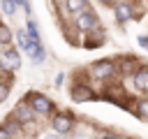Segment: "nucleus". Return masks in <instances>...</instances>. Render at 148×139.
I'll return each mask as SVG.
<instances>
[{
    "label": "nucleus",
    "instance_id": "obj_21",
    "mask_svg": "<svg viewBox=\"0 0 148 139\" xmlns=\"http://www.w3.org/2000/svg\"><path fill=\"white\" fill-rule=\"evenodd\" d=\"M99 139H120V137H116V134H104V137H99Z\"/></svg>",
    "mask_w": 148,
    "mask_h": 139
},
{
    "label": "nucleus",
    "instance_id": "obj_7",
    "mask_svg": "<svg viewBox=\"0 0 148 139\" xmlns=\"http://www.w3.org/2000/svg\"><path fill=\"white\" fill-rule=\"evenodd\" d=\"M51 125H53V130H56L58 134H67V132L72 130V125H74V118H72L69 114H56L53 120H51Z\"/></svg>",
    "mask_w": 148,
    "mask_h": 139
},
{
    "label": "nucleus",
    "instance_id": "obj_8",
    "mask_svg": "<svg viewBox=\"0 0 148 139\" xmlns=\"http://www.w3.org/2000/svg\"><path fill=\"white\" fill-rule=\"evenodd\" d=\"M132 83H134V90H136V93L148 95V67H139V70H134V74H132Z\"/></svg>",
    "mask_w": 148,
    "mask_h": 139
},
{
    "label": "nucleus",
    "instance_id": "obj_15",
    "mask_svg": "<svg viewBox=\"0 0 148 139\" xmlns=\"http://www.w3.org/2000/svg\"><path fill=\"white\" fill-rule=\"evenodd\" d=\"M16 39H18V46L23 49V51H28V46H30V37H28V30H18L16 32Z\"/></svg>",
    "mask_w": 148,
    "mask_h": 139
},
{
    "label": "nucleus",
    "instance_id": "obj_14",
    "mask_svg": "<svg viewBox=\"0 0 148 139\" xmlns=\"http://www.w3.org/2000/svg\"><path fill=\"white\" fill-rule=\"evenodd\" d=\"M25 30H28V37H30L32 42H39V28H37V23H35V21H30V19H28Z\"/></svg>",
    "mask_w": 148,
    "mask_h": 139
},
{
    "label": "nucleus",
    "instance_id": "obj_1",
    "mask_svg": "<svg viewBox=\"0 0 148 139\" xmlns=\"http://www.w3.org/2000/svg\"><path fill=\"white\" fill-rule=\"evenodd\" d=\"M74 25H76L81 32H90V30H95V28H97V14H95L92 9H83V12L76 14Z\"/></svg>",
    "mask_w": 148,
    "mask_h": 139
},
{
    "label": "nucleus",
    "instance_id": "obj_17",
    "mask_svg": "<svg viewBox=\"0 0 148 139\" xmlns=\"http://www.w3.org/2000/svg\"><path fill=\"white\" fill-rule=\"evenodd\" d=\"M12 37H14V35H12V30H9L7 25H2V23H0V44H9V42H12Z\"/></svg>",
    "mask_w": 148,
    "mask_h": 139
},
{
    "label": "nucleus",
    "instance_id": "obj_11",
    "mask_svg": "<svg viewBox=\"0 0 148 139\" xmlns=\"http://www.w3.org/2000/svg\"><path fill=\"white\" fill-rule=\"evenodd\" d=\"M65 7L69 14H79V12L88 9V0H65Z\"/></svg>",
    "mask_w": 148,
    "mask_h": 139
},
{
    "label": "nucleus",
    "instance_id": "obj_22",
    "mask_svg": "<svg viewBox=\"0 0 148 139\" xmlns=\"http://www.w3.org/2000/svg\"><path fill=\"white\" fill-rule=\"evenodd\" d=\"M99 2H104V5H111V2H113V0H99Z\"/></svg>",
    "mask_w": 148,
    "mask_h": 139
},
{
    "label": "nucleus",
    "instance_id": "obj_19",
    "mask_svg": "<svg viewBox=\"0 0 148 139\" xmlns=\"http://www.w3.org/2000/svg\"><path fill=\"white\" fill-rule=\"evenodd\" d=\"M0 139H12V130L9 127H0Z\"/></svg>",
    "mask_w": 148,
    "mask_h": 139
},
{
    "label": "nucleus",
    "instance_id": "obj_3",
    "mask_svg": "<svg viewBox=\"0 0 148 139\" xmlns=\"http://www.w3.org/2000/svg\"><path fill=\"white\" fill-rule=\"evenodd\" d=\"M14 118L18 120V125L32 127V125H35V109H32L28 102H21V104L14 107Z\"/></svg>",
    "mask_w": 148,
    "mask_h": 139
},
{
    "label": "nucleus",
    "instance_id": "obj_9",
    "mask_svg": "<svg viewBox=\"0 0 148 139\" xmlns=\"http://www.w3.org/2000/svg\"><path fill=\"white\" fill-rule=\"evenodd\" d=\"M113 14H116V21H118V23H125V21L132 19L134 12H132V5H130V2H116Z\"/></svg>",
    "mask_w": 148,
    "mask_h": 139
},
{
    "label": "nucleus",
    "instance_id": "obj_18",
    "mask_svg": "<svg viewBox=\"0 0 148 139\" xmlns=\"http://www.w3.org/2000/svg\"><path fill=\"white\" fill-rule=\"evenodd\" d=\"M7 97H9V83L0 81V102H5Z\"/></svg>",
    "mask_w": 148,
    "mask_h": 139
},
{
    "label": "nucleus",
    "instance_id": "obj_13",
    "mask_svg": "<svg viewBox=\"0 0 148 139\" xmlns=\"http://www.w3.org/2000/svg\"><path fill=\"white\" fill-rule=\"evenodd\" d=\"M104 39H106L104 30H95V37L90 35V37L86 39V46H102V44H104Z\"/></svg>",
    "mask_w": 148,
    "mask_h": 139
},
{
    "label": "nucleus",
    "instance_id": "obj_6",
    "mask_svg": "<svg viewBox=\"0 0 148 139\" xmlns=\"http://www.w3.org/2000/svg\"><path fill=\"white\" fill-rule=\"evenodd\" d=\"M69 95H72V100H74V102H79V104H81V102H90V100H95V97H97V95H95V90H92L88 83H79V86H74Z\"/></svg>",
    "mask_w": 148,
    "mask_h": 139
},
{
    "label": "nucleus",
    "instance_id": "obj_20",
    "mask_svg": "<svg viewBox=\"0 0 148 139\" xmlns=\"http://www.w3.org/2000/svg\"><path fill=\"white\" fill-rule=\"evenodd\" d=\"M139 46L148 49V37H146V35H141V37H139Z\"/></svg>",
    "mask_w": 148,
    "mask_h": 139
},
{
    "label": "nucleus",
    "instance_id": "obj_2",
    "mask_svg": "<svg viewBox=\"0 0 148 139\" xmlns=\"http://www.w3.org/2000/svg\"><path fill=\"white\" fill-rule=\"evenodd\" d=\"M113 72H116V63H111V60H97V63L90 65V76L92 79H99V81L111 79Z\"/></svg>",
    "mask_w": 148,
    "mask_h": 139
},
{
    "label": "nucleus",
    "instance_id": "obj_12",
    "mask_svg": "<svg viewBox=\"0 0 148 139\" xmlns=\"http://www.w3.org/2000/svg\"><path fill=\"white\" fill-rule=\"evenodd\" d=\"M134 114H136L141 120H148V97H143V100H139V102H136Z\"/></svg>",
    "mask_w": 148,
    "mask_h": 139
},
{
    "label": "nucleus",
    "instance_id": "obj_4",
    "mask_svg": "<svg viewBox=\"0 0 148 139\" xmlns=\"http://www.w3.org/2000/svg\"><path fill=\"white\" fill-rule=\"evenodd\" d=\"M0 67H2L5 72L21 70V56H18V49H7V51H2V56H0Z\"/></svg>",
    "mask_w": 148,
    "mask_h": 139
},
{
    "label": "nucleus",
    "instance_id": "obj_5",
    "mask_svg": "<svg viewBox=\"0 0 148 139\" xmlns=\"http://www.w3.org/2000/svg\"><path fill=\"white\" fill-rule=\"evenodd\" d=\"M25 102H30V107L35 111H39V114H51L53 111V102L46 95H42V93H30Z\"/></svg>",
    "mask_w": 148,
    "mask_h": 139
},
{
    "label": "nucleus",
    "instance_id": "obj_16",
    "mask_svg": "<svg viewBox=\"0 0 148 139\" xmlns=\"http://www.w3.org/2000/svg\"><path fill=\"white\" fill-rule=\"evenodd\" d=\"M0 7H2V12H5L7 16H14V12L18 9V7L14 5V0H0Z\"/></svg>",
    "mask_w": 148,
    "mask_h": 139
},
{
    "label": "nucleus",
    "instance_id": "obj_10",
    "mask_svg": "<svg viewBox=\"0 0 148 139\" xmlns=\"http://www.w3.org/2000/svg\"><path fill=\"white\" fill-rule=\"evenodd\" d=\"M28 56H30V60H32V63H44L46 51H44L42 42H30V46H28Z\"/></svg>",
    "mask_w": 148,
    "mask_h": 139
}]
</instances>
